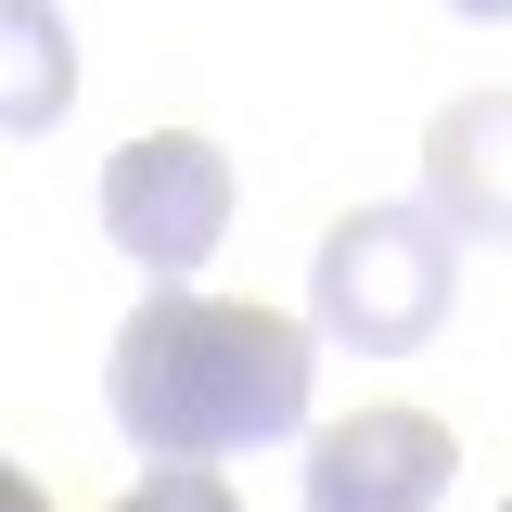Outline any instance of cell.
I'll return each instance as SVG.
<instances>
[{"label": "cell", "instance_id": "obj_6", "mask_svg": "<svg viewBox=\"0 0 512 512\" xmlns=\"http://www.w3.org/2000/svg\"><path fill=\"white\" fill-rule=\"evenodd\" d=\"M13 128H52L64 116V26L52 13H13V103H0Z\"/></svg>", "mask_w": 512, "mask_h": 512}, {"label": "cell", "instance_id": "obj_3", "mask_svg": "<svg viewBox=\"0 0 512 512\" xmlns=\"http://www.w3.org/2000/svg\"><path fill=\"white\" fill-rule=\"evenodd\" d=\"M103 231L154 269V295H180V269H205V256L231 244V154L192 141V128L128 141L116 167H103Z\"/></svg>", "mask_w": 512, "mask_h": 512}, {"label": "cell", "instance_id": "obj_2", "mask_svg": "<svg viewBox=\"0 0 512 512\" xmlns=\"http://www.w3.org/2000/svg\"><path fill=\"white\" fill-rule=\"evenodd\" d=\"M448 231L436 205H359V218H333V244L308 269V308L333 346H359V359H410L423 333L448 320Z\"/></svg>", "mask_w": 512, "mask_h": 512}, {"label": "cell", "instance_id": "obj_9", "mask_svg": "<svg viewBox=\"0 0 512 512\" xmlns=\"http://www.w3.org/2000/svg\"><path fill=\"white\" fill-rule=\"evenodd\" d=\"M500 512H512V500H500Z\"/></svg>", "mask_w": 512, "mask_h": 512}, {"label": "cell", "instance_id": "obj_5", "mask_svg": "<svg viewBox=\"0 0 512 512\" xmlns=\"http://www.w3.org/2000/svg\"><path fill=\"white\" fill-rule=\"evenodd\" d=\"M423 205L461 244H512V90H474L423 128Z\"/></svg>", "mask_w": 512, "mask_h": 512}, {"label": "cell", "instance_id": "obj_7", "mask_svg": "<svg viewBox=\"0 0 512 512\" xmlns=\"http://www.w3.org/2000/svg\"><path fill=\"white\" fill-rule=\"evenodd\" d=\"M116 512H244V500H231L218 474H154V487H128Z\"/></svg>", "mask_w": 512, "mask_h": 512}, {"label": "cell", "instance_id": "obj_8", "mask_svg": "<svg viewBox=\"0 0 512 512\" xmlns=\"http://www.w3.org/2000/svg\"><path fill=\"white\" fill-rule=\"evenodd\" d=\"M0 512H39V487H26V474H13V487H0Z\"/></svg>", "mask_w": 512, "mask_h": 512}, {"label": "cell", "instance_id": "obj_4", "mask_svg": "<svg viewBox=\"0 0 512 512\" xmlns=\"http://www.w3.org/2000/svg\"><path fill=\"white\" fill-rule=\"evenodd\" d=\"M461 474V436L436 410H346L308 436V512H436Z\"/></svg>", "mask_w": 512, "mask_h": 512}, {"label": "cell", "instance_id": "obj_1", "mask_svg": "<svg viewBox=\"0 0 512 512\" xmlns=\"http://www.w3.org/2000/svg\"><path fill=\"white\" fill-rule=\"evenodd\" d=\"M103 410L154 474L269 448L308 423V320L256 295H141L103 346Z\"/></svg>", "mask_w": 512, "mask_h": 512}]
</instances>
